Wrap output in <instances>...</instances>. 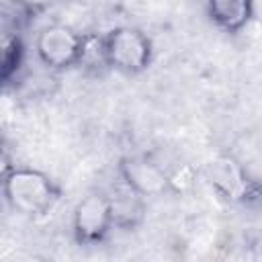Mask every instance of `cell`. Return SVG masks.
<instances>
[{"instance_id": "cell-4", "label": "cell", "mask_w": 262, "mask_h": 262, "mask_svg": "<svg viewBox=\"0 0 262 262\" xmlns=\"http://www.w3.org/2000/svg\"><path fill=\"white\" fill-rule=\"evenodd\" d=\"M84 33L66 23L45 25L35 39V53L49 70H68L80 63Z\"/></svg>"}, {"instance_id": "cell-1", "label": "cell", "mask_w": 262, "mask_h": 262, "mask_svg": "<svg viewBox=\"0 0 262 262\" xmlns=\"http://www.w3.org/2000/svg\"><path fill=\"white\" fill-rule=\"evenodd\" d=\"M4 201L25 217L47 215L59 199L57 182L43 170L16 166L0 184Z\"/></svg>"}, {"instance_id": "cell-5", "label": "cell", "mask_w": 262, "mask_h": 262, "mask_svg": "<svg viewBox=\"0 0 262 262\" xmlns=\"http://www.w3.org/2000/svg\"><path fill=\"white\" fill-rule=\"evenodd\" d=\"M209 184L231 203H248L258 199V182L248 174L246 164L231 154H219L207 164Z\"/></svg>"}, {"instance_id": "cell-8", "label": "cell", "mask_w": 262, "mask_h": 262, "mask_svg": "<svg viewBox=\"0 0 262 262\" xmlns=\"http://www.w3.org/2000/svg\"><path fill=\"white\" fill-rule=\"evenodd\" d=\"M25 57V47L16 31L0 27V86L10 82Z\"/></svg>"}, {"instance_id": "cell-9", "label": "cell", "mask_w": 262, "mask_h": 262, "mask_svg": "<svg viewBox=\"0 0 262 262\" xmlns=\"http://www.w3.org/2000/svg\"><path fill=\"white\" fill-rule=\"evenodd\" d=\"M115 227H133L143 217V199L131 190H123L117 196H111Z\"/></svg>"}, {"instance_id": "cell-7", "label": "cell", "mask_w": 262, "mask_h": 262, "mask_svg": "<svg viewBox=\"0 0 262 262\" xmlns=\"http://www.w3.org/2000/svg\"><path fill=\"white\" fill-rule=\"evenodd\" d=\"M207 16L219 29L237 33L252 20L254 4L248 0H211L207 4Z\"/></svg>"}, {"instance_id": "cell-3", "label": "cell", "mask_w": 262, "mask_h": 262, "mask_svg": "<svg viewBox=\"0 0 262 262\" xmlns=\"http://www.w3.org/2000/svg\"><path fill=\"white\" fill-rule=\"evenodd\" d=\"M113 227L115 219L111 194L102 190H92L76 203L72 213V233L78 244L96 246L108 235Z\"/></svg>"}, {"instance_id": "cell-11", "label": "cell", "mask_w": 262, "mask_h": 262, "mask_svg": "<svg viewBox=\"0 0 262 262\" xmlns=\"http://www.w3.org/2000/svg\"><path fill=\"white\" fill-rule=\"evenodd\" d=\"M51 262H68V260H51Z\"/></svg>"}, {"instance_id": "cell-6", "label": "cell", "mask_w": 262, "mask_h": 262, "mask_svg": "<svg viewBox=\"0 0 262 262\" xmlns=\"http://www.w3.org/2000/svg\"><path fill=\"white\" fill-rule=\"evenodd\" d=\"M117 170L123 186L141 199L160 196L172 188L170 172L151 156H145V154L125 156L121 158Z\"/></svg>"}, {"instance_id": "cell-10", "label": "cell", "mask_w": 262, "mask_h": 262, "mask_svg": "<svg viewBox=\"0 0 262 262\" xmlns=\"http://www.w3.org/2000/svg\"><path fill=\"white\" fill-rule=\"evenodd\" d=\"M14 160H12V154H10V147L6 145V141L0 137V184L2 180L14 170Z\"/></svg>"}, {"instance_id": "cell-2", "label": "cell", "mask_w": 262, "mask_h": 262, "mask_svg": "<svg viewBox=\"0 0 262 262\" xmlns=\"http://www.w3.org/2000/svg\"><path fill=\"white\" fill-rule=\"evenodd\" d=\"M106 68L135 76L149 68L154 59V43L145 31L131 25L113 27L102 35Z\"/></svg>"}]
</instances>
